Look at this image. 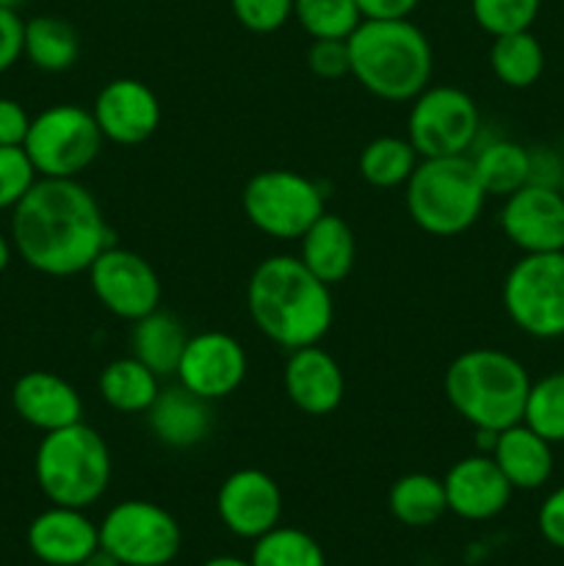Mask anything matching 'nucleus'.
Instances as JSON below:
<instances>
[{
	"label": "nucleus",
	"instance_id": "9b49d317",
	"mask_svg": "<svg viewBox=\"0 0 564 566\" xmlns=\"http://www.w3.org/2000/svg\"><path fill=\"white\" fill-rule=\"evenodd\" d=\"M481 114L476 99L457 86H426L412 99L407 138L420 158L470 155L479 144Z\"/></svg>",
	"mask_w": 564,
	"mask_h": 566
},
{
	"label": "nucleus",
	"instance_id": "79ce46f5",
	"mask_svg": "<svg viewBox=\"0 0 564 566\" xmlns=\"http://www.w3.org/2000/svg\"><path fill=\"white\" fill-rule=\"evenodd\" d=\"M363 20H409L420 0H357Z\"/></svg>",
	"mask_w": 564,
	"mask_h": 566
},
{
	"label": "nucleus",
	"instance_id": "a18cd8bd",
	"mask_svg": "<svg viewBox=\"0 0 564 566\" xmlns=\"http://www.w3.org/2000/svg\"><path fill=\"white\" fill-rule=\"evenodd\" d=\"M202 566H252V562H243V558H236V556H216V558H208Z\"/></svg>",
	"mask_w": 564,
	"mask_h": 566
},
{
	"label": "nucleus",
	"instance_id": "cd10ccee",
	"mask_svg": "<svg viewBox=\"0 0 564 566\" xmlns=\"http://www.w3.org/2000/svg\"><path fill=\"white\" fill-rule=\"evenodd\" d=\"M387 509L407 528H429L448 512L442 479L429 473H407L393 481Z\"/></svg>",
	"mask_w": 564,
	"mask_h": 566
},
{
	"label": "nucleus",
	"instance_id": "f03ea898",
	"mask_svg": "<svg viewBox=\"0 0 564 566\" xmlns=\"http://www.w3.org/2000/svg\"><path fill=\"white\" fill-rule=\"evenodd\" d=\"M247 310L260 335L285 352L321 343L335 318L330 285L293 254H271L254 265Z\"/></svg>",
	"mask_w": 564,
	"mask_h": 566
},
{
	"label": "nucleus",
	"instance_id": "c9c22d12",
	"mask_svg": "<svg viewBox=\"0 0 564 566\" xmlns=\"http://www.w3.org/2000/svg\"><path fill=\"white\" fill-rule=\"evenodd\" d=\"M230 9L252 33H274L293 20V0H230Z\"/></svg>",
	"mask_w": 564,
	"mask_h": 566
},
{
	"label": "nucleus",
	"instance_id": "6ab92c4d",
	"mask_svg": "<svg viewBox=\"0 0 564 566\" xmlns=\"http://www.w3.org/2000/svg\"><path fill=\"white\" fill-rule=\"evenodd\" d=\"M28 551L48 566H81L100 547V528L83 509L53 506L28 525Z\"/></svg>",
	"mask_w": 564,
	"mask_h": 566
},
{
	"label": "nucleus",
	"instance_id": "e433bc0d",
	"mask_svg": "<svg viewBox=\"0 0 564 566\" xmlns=\"http://www.w3.org/2000/svg\"><path fill=\"white\" fill-rule=\"evenodd\" d=\"M307 66L321 81H337L343 75H352L348 42L346 39H313L307 50Z\"/></svg>",
	"mask_w": 564,
	"mask_h": 566
},
{
	"label": "nucleus",
	"instance_id": "2f4dec72",
	"mask_svg": "<svg viewBox=\"0 0 564 566\" xmlns=\"http://www.w3.org/2000/svg\"><path fill=\"white\" fill-rule=\"evenodd\" d=\"M293 20L310 39H348L363 11L357 0H293Z\"/></svg>",
	"mask_w": 564,
	"mask_h": 566
},
{
	"label": "nucleus",
	"instance_id": "49530a36",
	"mask_svg": "<svg viewBox=\"0 0 564 566\" xmlns=\"http://www.w3.org/2000/svg\"><path fill=\"white\" fill-rule=\"evenodd\" d=\"M25 3V0H0V9H14L17 11V6H22Z\"/></svg>",
	"mask_w": 564,
	"mask_h": 566
},
{
	"label": "nucleus",
	"instance_id": "58836bf2",
	"mask_svg": "<svg viewBox=\"0 0 564 566\" xmlns=\"http://www.w3.org/2000/svg\"><path fill=\"white\" fill-rule=\"evenodd\" d=\"M22 31L25 22L14 9H0V75L22 59Z\"/></svg>",
	"mask_w": 564,
	"mask_h": 566
},
{
	"label": "nucleus",
	"instance_id": "4be33fe9",
	"mask_svg": "<svg viewBox=\"0 0 564 566\" xmlns=\"http://www.w3.org/2000/svg\"><path fill=\"white\" fill-rule=\"evenodd\" d=\"M512 490L534 492L551 481L556 459H553V442L536 434L534 429L520 420V423L509 426V429L498 431L495 448L490 453Z\"/></svg>",
	"mask_w": 564,
	"mask_h": 566
},
{
	"label": "nucleus",
	"instance_id": "c85d7f7f",
	"mask_svg": "<svg viewBox=\"0 0 564 566\" xmlns=\"http://www.w3.org/2000/svg\"><path fill=\"white\" fill-rule=\"evenodd\" d=\"M490 70L503 86L529 88L545 72V50L531 31L503 33L492 39Z\"/></svg>",
	"mask_w": 564,
	"mask_h": 566
},
{
	"label": "nucleus",
	"instance_id": "a878e982",
	"mask_svg": "<svg viewBox=\"0 0 564 566\" xmlns=\"http://www.w3.org/2000/svg\"><path fill=\"white\" fill-rule=\"evenodd\" d=\"M22 55L42 72H66L81 55V36L61 17H31L22 31Z\"/></svg>",
	"mask_w": 564,
	"mask_h": 566
},
{
	"label": "nucleus",
	"instance_id": "c03bdc74",
	"mask_svg": "<svg viewBox=\"0 0 564 566\" xmlns=\"http://www.w3.org/2000/svg\"><path fill=\"white\" fill-rule=\"evenodd\" d=\"M11 249H14V243H11L9 238H6L3 232H0V274H3V271L9 269V263H11Z\"/></svg>",
	"mask_w": 564,
	"mask_h": 566
},
{
	"label": "nucleus",
	"instance_id": "7c9ffc66",
	"mask_svg": "<svg viewBox=\"0 0 564 566\" xmlns=\"http://www.w3.org/2000/svg\"><path fill=\"white\" fill-rule=\"evenodd\" d=\"M249 562L252 566H326V556L310 534L276 525L254 539Z\"/></svg>",
	"mask_w": 564,
	"mask_h": 566
},
{
	"label": "nucleus",
	"instance_id": "72a5a7b5",
	"mask_svg": "<svg viewBox=\"0 0 564 566\" xmlns=\"http://www.w3.org/2000/svg\"><path fill=\"white\" fill-rule=\"evenodd\" d=\"M542 9V0H470L476 25L492 39L503 33L531 31Z\"/></svg>",
	"mask_w": 564,
	"mask_h": 566
},
{
	"label": "nucleus",
	"instance_id": "0eeeda50",
	"mask_svg": "<svg viewBox=\"0 0 564 566\" xmlns=\"http://www.w3.org/2000/svg\"><path fill=\"white\" fill-rule=\"evenodd\" d=\"M103 142L92 111L75 103H59L31 116L22 149L39 177L77 180L97 160Z\"/></svg>",
	"mask_w": 564,
	"mask_h": 566
},
{
	"label": "nucleus",
	"instance_id": "de8ad7c7",
	"mask_svg": "<svg viewBox=\"0 0 564 566\" xmlns=\"http://www.w3.org/2000/svg\"><path fill=\"white\" fill-rule=\"evenodd\" d=\"M558 191H562V197H564V175H562V182H558Z\"/></svg>",
	"mask_w": 564,
	"mask_h": 566
},
{
	"label": "nucleus",
	"instance_id": "f3484780",
	"mask_svg": "<svg viewBox=\"0 0 564 566\" xmlns=\"http://www.w3.org/2000/svg\"><path fill=\"white\" fill-rule=\"evenodd\" d=\"M442 486H446L448 512L470 523L498 517L509 506L514 492L490 453L459 459L442 475Z\"/></svg>",
	"mask_w": 564,
	"mask_h": 566
},
{
	"label": "nucleus",
	"instance_id": "a19ab883",
	"mask_svg": "<svg viewBox=\"0 0 564 566\" xmlns=\"http://www.w3.org/2000/svg\"><path fill=\"white\" fill-rule=\"evenodd\" d=\"M31 127V116L22 103L11 97H0V147H22Z\"/></svg>",
	"mask_w": 564,
	"mask_h": 566
},
{
	"label": "nucleus",
	"instance_id": "412c9836",
	"mask_svg": "<svg viewBox=\"0 0 564 566\" xmlns=\"http://www.w3.org/2000/svg\"><path fill=\"white\" fill-rule=\"evenodd\" d=\"M149 429L155 440L175 451L202 446L213 429V415H210V401L188 392L182 385L160 390L153 407L147 409Z\"/></svg>",
	"mask_w": 564,
	"mask_h": 566
},
{
	"label": "nucleus",
	"instance_id": "1a4fd4ad",
	"mask_svg": "<svg viewBox=\"0 0 564 566\" xmlns=\"http://www.w3.org/2000/svg\"><path fill=\"white\" fill-rule=\"evenodd\" d=\"M503 310L523 335L564 337V252L523 254L501 287Z\"/></svg>",
	"mask_w": 564,
	"mask_h": 566
},
{
	"label": "nucleus",
	"instance_id": "2eb2a0df",
	"mask_svg": "<svg viewBox=\"0 0 564 566\" xmlns=\"http://www.w3.org/2000/svg\"><path fill=\"white\" fill-rule=\"evenodd\" d=\"M216 512L232 536L254 542L280 525L282 490L263 470L241 468L221 481L216 492Z\"/></svg>",
	"mask_w": 564,
	"mask_h": 566
},
{
	"label": "nucleus",
	"instance_id": "473e14b6",
	"mask_svg": "<svg viewBox=\"0 0 564 566\" xmlns=\"http://www.w3.org/2000/svg\"><path fill=\"white\" fill-rule=\"evenodd\" d=\"M523 423L553 446L564 442V368L531 381Z\"/></svg>",
	"mask_w": 564,
	"mask_h": 566
},
{
	"label": "nucleus",
	"instance_id": "ea45409f",
	"mask_svg": "<svg viewBox=\"0 0 564 566\" xmlns=\"http://www.w3.org/2000/svg\"><path fill=\"white\" fill-rule=\"evenodd\" d=\"M564 175V158L553 147H529V182L558 188Z\"/></svg>",
	"mask_w": 564,
	"mask_h": 566
},
{
	"label": "nucleus",
	"instance_id": "20e7f679",
	"mask_svg": "<svg viewBox=\"0 0 564 566\" xmlns=\"http://www.w3.org/2000/svg\"><path fill=\"white\" fill-rule=\"evenodd\" d=\"M442 385L464 423L503 431L523 420L531 376L518 357L501 348H468L451 359Z\"/></svg>",
	"mask_w": 564,
	"mask_h": 566
},
{
	"label": "nucleus",
	"instance_id": "423d86ee",
	"mask_svg": "<svg viewBox=\"0 0 564 566\" xmlns=\"http://www.w3.org/2000/svg\"><path fill=\"white\" fill-rule=\"evenodd\" d=\"M33 475L53 506L88 509L111 484V451L103 434L81 420L42 437Z\"/></svg>",
	"mask_w": 564,
	"mask_h": 566
},
{
	"label": "nucleus",
	"instance_id": "9d476101",
	"mask_svg": "<svg viewBox=\"0 0 564 566\" xmlns=\"http://www.w3.org/2000/svg\"><path fill=\"white\" fill-rule=\"evenodd\" d=\"M100 547L122 566H166L182 547V531L175 514L149 501H122L105 512Z\"/></svg>",
	"mask_w": 564,
	"mask_h": 566
},
{
	"label": "nucleus",
	"instance_id": "f257e3e1",
	"mask_svg": "<svg viewBox=\"0 0 564 566\" xmlns=\"http://www.w3.org/2000/svg\"><path fill=\"white\" fill-rule=\"evenodd\" d=\"M11 243L44 276L83 274L111 247L94 193L77 180L53 177H39L11 210Z\"/></svg>",
	"mask_w": 564,
	"mask_h": 566
},
{
	"label": "nucleus",
	"instance_id": "f8f14e48",
	"mask_svg": "<svg viewBox=\"0 0 564 566\" xmlns=\"http://www.w3.org/2000/svg\"><path fill=\"white\" fill-rule=\"evenodd\" d=\"M94 298L122 321H138L160 307V280L149 260L130 249L105 247L88 265Z\"/></svg>",
	"mask_w": 564,
	"mask_h": 566
},
{
	"label": "nucleus",
	"instance_id": "7ed1b4c3",
	"mask_svg": "<svg viewBox=\"0 0 564 566\" xmlns=\"http://www.w3.org/2000/svg\"><path fill=\"white\" fill-rule=\"evenodd\" d=\"M352 75L387 103H412L431 83L435 53L412 20H363L346 39Z\"/></svg>",
	"mask_w": 564,
	"mask_h": 566
},
{
	"label": "nucleus",
	"instance_id": "bb28decb",
	"mask_svg": "<svg viewBox=\"0 0 564 566\" xmlns=\"http://www.w3.org/2000/svg\"><path fill=\"white\" fill-rule=\"evenodd\" d=\"M470 160L487 197L506 199L509 193L529 182V147L512 138H490L484 144H476Z\"/></svg>",
	"mask_w": 564,
	"mask_h": 566
},
{
	"label": "nucleus",
	"instance_id": "393cba45",
	"mask_svg": "<svg viewBox=\"0 0 564 566\" xmlns=\"http://www.w3.org/2000/svg\"><path fill=\"white\" fill-rule=\"evenodd\" d=\"M97 392L116 412L147 415L160 392V376H155L136 357H119L100 370Z\"/></svg>",
	"mask_w": 564,
	"mask_h": 566
},
{
	"label": "nucleus",
	"instance_id": "6e6552de",
	"mask_svg": "<svg viewBox=\"0 0 564 566\" xmlns=\"http://www.w3.org/2000/svg\"><path fill=\"white\" fill-rule=\"evenodd\" d=\"M241 205L249 224L274 241H296L326 213L324 188L293 169H265L249 177Z\"/></svg>",
	"mask_w": 564,
	"mask_h": 566
},
{
	"label": "nucleus",
	"instance_id": "4c0bfd02",
	"mask_svg": "<svg viewBox=\"0 0 564 566\" xmlns=\"http://www.w3.org/2000/svg\"><path fill=\"white\" fill-rule=\"evenodd\" d=\"M536 528H540V536L547 545L564 551V484L540 503Z\"/></svg>",
	"mask_w": 564,
	"mask_h": 566
},
{
	"label": "nucleus",
	"instance_id": "ddd939ff",
	"mask_svg": "<svg viewBox=\"0 0 564 566\" xmlns=\"http://www.w3.org/2000/svg\"><path fill=\"white\" fill-rule=\"evenodd\" d=\"M249 370L247 352L227 332H199L188 337L177 363V385L205 401H221L243 385Z\"/></svg>",
	"mask_w": 564,
	"mask_h": 566
},
{
	"label": "nucleus",
	"instance_id": "5701e85b",
	"mask_svg": "<svg viewBox=\"0 0 564 566\" xmlns=\"http://www.w3.org/2000/svg\"><path fill=\"white\" fill-rule=\"evenodd\" d=\"M299 260L326 285H337L346 280L357 263V241L354 232L341 216L321 213L302 238Z\"/></svg>",
	"mask_w": 564,
	"mask_h": 566
},
{
	"label": "nucleus",
	"instance_id": "a211bd4d",
	"mask_svg": "<svg viewBox=\"0 0 564 566\" xmlns=\"http://www.w3.org/2000/svg\"><path fill=\"white\" fill-rule=\"evenodd\" d=\"M282 385L288 398L299 412L310 418H326L335 412L346 396V376L337 359L326 348L315 346L296 348L288 354Z\"/></svg>",
	"mask_w": 564,
	"mask_h": 566
},
{
	"label": "nucleus",
	"instance_id": "c756f323",
	"mask_svg": "<svg viewBox=\"0 0 564 566\" xmlns=\"http://www.w3.org/2000/svg\"><path fill=\"white\" fill-rule=\"evenodd\" d=\"M418 160L420 155L415 153L407 136H379L363 147L357 158V171L368 186L398 188L407 186Z\"/></svg>",
	"mask_w": 564,
	"mask_h": 566
},
{
	"label": "nucleus",
	"instance_id": "4468645a",
	"mask_svg": "<svg viewBox=\"0 0 564 566\" xmlns=\"http://www.w3.org/2000/svg\"><path fill=\"white\" fill-rule=\"evenodd\" d=\"M498 221L523 254L564 252V197L558 188L525 182L503 199Z\"/></svg>",
	"mask_w": 564,
	"mask_h": 566
},
{
	"label": "nucleus",
	"instance_id": "b1692460",
	"mask_svg": "<svg viewBox=\"0 0 564 566\" xmlns=\"http://www.w3.org/2000/svg\"><path fill=\"white\" fill-rule=\"evenodd\" d=\"M186 343V326H182V321L177 318V315L166 313V310L158 307L155 313L133 321V357H136L138 363L147 365V368L153 370L155 376H160V379L175 374Z\"/></svg>",
	"mask_w": 564,
	"mask_h": 566
},
{
	"label": "nucleus",
	"instance_id": "37998d69",
	"mask_svg": "<svg viewBox=\"0 0 564 566\" xmlns=\"http://www.w3.org/2000/svg\"><path fill=\"white\" fill-rule=\"evenodd\" d=\"M81 566H122L119 562H116L114 556H111L108 551H103V547H97V551L92 553V556L86 558Z\"/></svg>",
	"mask_w": 564,
	"mask_h": 566
},
{
	"label": "nucleus",
	"instance_id": "aec40b11",
	"mask_svg": "<svg viewBox=\"0 0 564 566\" xmlns=\"http://www.w3.org/2000/svg\"><path fill=\"white\" fill-rule=\"evenodd\" d=\"M11 407L22 423L42 434L83 420V398L53 370H28L11 387Z\"/></svg>",
	"mask_w": 564,
	"mask_h": 566
},
{
	"label": "nucleus",
	"instance_id": "f704fd0d",
	"mask_svg": "<svg viewBox=\"0 0 564 566\" xmlns=\"http://www.w3.org/2000/svg\"><path fill=\"white\" fill-rule=\"evenodd\" d=\"M39 180L22 147H0V210H14Z\"/></svg>",
	"mask_w": 564,
	"mask_h": 566
},
{
	"label": "nucleus",
	"instance_id": "dca6fc26",
	"mask_svg": "<svg viewBox=\"0 0 564 566\" xmlns=\"http://www.w3.org/2000/svg\"><path fill=\"white\" fill-rule=\"evenodd\" d=\"M94 122L105 142L136 147L155 136L160 125V103L147 83L136 77H116L94 97Z\"/></svg>",
	"mask_w": 564,
	"mask_h": 566
},
{
	"label": "nucleus",
	"instance_id": "39448f33",
	"mask_svg": "<svg viewBox=\"0 0 564 566\" xmlns=\"http://www.w3.org/2000/svg\"><path fill=\"white\" fill-rule=\"evenodd\" d=\"M487 191L470 155L420 158L404 186V205L415 227L437 238L462 235L479 221Z\"/></svg>",
	"mask_w": 564,
	"mask_h": 566
}]
</instances>
